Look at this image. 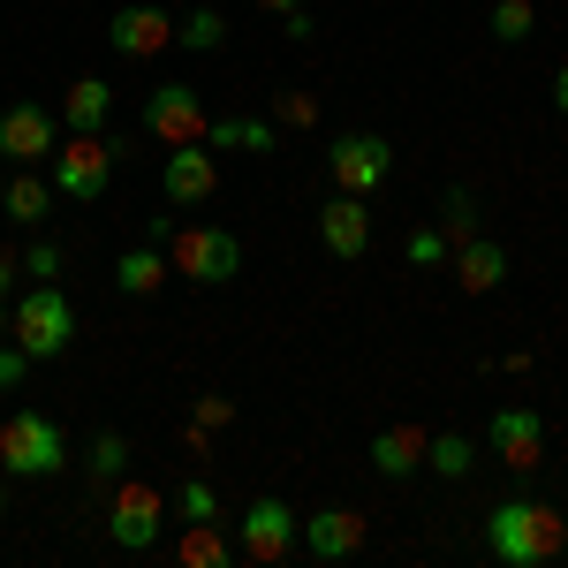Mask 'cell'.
<instances>
[{"mask_svg":"<svg viewBox=\"0 0 568 568\" xmlns=\"http://www.w3.org/2000/svg\"><path fill=\"white\" fill-rule=\"evenodd\" d=\"M296 546H304L311 561H349V554H364V508H311Z\"/></svg>","mask_w":568,"mask_h":568,"instance_id":"4fadbf2b","label":"cell"},{"mask_svg":"<svg viewBox=\"0 0 568 568\" xmlns=\"http://www.w3.org/2000/svg\"><path fill=\"white\" fill-rule=\"evenodd\" d=\"M530 23H538V8H530V0H500V8H493V39H500V45H524Z\"/></svg>","mask_w":568,"mask_h":568,"instance_id":"83f0119b","label":"cell"},{"mask_svg":"<svg viewBox=\"0 0 568 568\" xmlns=\"http://www.w3.org/2000/svg\"><path fill=\"white\" fill-rule=\"evenodd\" d=\"M175 45H190V53H220V45H227V16H220V8H190V16H175Z\"/></svg>","mask_w":568,"mask_h":568,"instance_id":"7402d4cb","label":"cell"},{"mask_svg":"<svg viewBox=\"0 0 568 568\" xmlns=\"http://www.w3.org/2000/svg\"><path fill=\"white\" fill-rule=\"evenodd\" d=\"M318 243H326L334 258H364V251H372V205H364L356 190H334V197L318 205Z\"/></svg>","mask_w":568,"mask_h":568,"instance_id":"5bb4252c","label":"cell"},{"mask_svg":"<svg viewBox=\"0 0 568 568\" xmlns=\"http://www.w3.org/2000/svg\"><path fill=\"white\" fill-rule=\"evenodd\" d=\"M53 144H61V114L39 106V99H16V106H0V160H53Z\"/></svg>","mask_w":568,"mask_h":568,"instance_id":"ba28073f","label":"cell"},{"mask_svg":"<svg viewBox=\"0 0 568 568\" xmlns=\"http://www.w3.org/2000/svg\"><path fill=\"white\" fill-rule=\"evenodd\" d=\"M554 106H561V114H568V69H561V77H554Z\"/></svg>","mask_w":568,"mask_h":568,"instance_id":"8d00e7d4","label":"cell"},{"mask_svg":"<svg viewBox=\"0 0 568 568\" xmlns=\"http://www.w3.org/2000/svg\"><path fill=\"white\" fill-rule=\"evenodd\" d=\"M61 243H31V251H23V258H16V273H31V281H61Z\"/></svg>","mask_w":568,"mask_h":568,"instance_id":"f546056e","label":"cell"},{"mask_svg":"<svg viewBox=\"0 0 568 568\" xmlns=\"http://www.w3.org/2000/svg\"><path fill=\"white\" fill-rule=\"evenodd\" d=\"M273 130H318V99L296 84H281L273 91Z\"/></svg>","mask_w":568,"mask_h":568,"instance_id":"d4e9b609","label":"cell"},{"mask_svg":"<svg viewBox=\"0 0 568 568\" xmlns=\"http://www.w3.org/2000/svg\"><path fill=\"white\" fill-rule=\"evenodd\" d=\"M8 288H16V258L0 251V296H8Z\"/></svg>","mask_w":568,"mask_h":568,"instance_id":"e575fe53","label":"cell"},{"mask_svg":"<svg viewBox=\"0 0 568 568\" xmlns=\"http://www.w3.org/2000/svg\"><path fill=\"white\" fill-rule=\"evenodd\" d=\"M175 508H182V524H213V516H220V500H213V485H205V478H190V485H182V500H175Z\"/></svg>","mask_w":568,"mask_h":568,"instance_id":"4dcf8cb0","label":"cell"},{"mask_svg":"<svg viewBox=\"0 0 568 568\" xmlns=\"http://www.w3.org/2000/svg\"><path fill=\"white\" fill-rule=\"evenodd\" d=\"M8 334L23 342L31 364L69 349V342H77V311H69V296H61V281H31V296L16 304V326H8Z\"/></svg>","mask_w":568,"mask_h":568,"instance_id":"3957f363","label":"cell"},{"mask_svg":"<svg viewBox=\"0 0 568 568\" xmlns=\"http://www.w3.org/2000/svg\"><path fill=\"white\" fill-rule=\"evenodd\" d=\"M425 463H433L439 478H470V463H478V439H470V433H433V439H425Z\"/></svg>","mask_w":568,"mask_h":568,"instance_id":"603a6c76","label":"cell"},{"mask_svg":"<svg viewBox=\"0 0 568 568\" xmlns=\"http://www.w3.org/2000/svg\"><path fill=\"white\" fill-rule=\"evenodd\" d=\"M168 251L160 243H136V251H122V265H114V281H122V296H160L168 288Z\"/></svg>","mask_w":568,"mask_h":568,"instance_id":"d6986e66","label":"cell"},{"mask_svg":"<svg viewBox=\"0 0 568 568\" xmlns=\"http://www.w3.org/2000/svg\"><path fill=\"white\" fill-rule=\"evenodd\" d=\"M455 281H463L470 296L500 288V281H508V251H500L493 235H470V243H455Z\"/></svg>","mask_w":568,"mask_h":568,"instance_id":"e0dca14e","label":"cell"},{"mask_svg":"<svg viewBox=\"0 0 568 568\" xmlns=\"http://www.w3.org/2000/svg\"><path fill=\"white\" fill-rule=\"evenodd\" d=\"M0 516H8V470H0Z\"/></svg>","mask_w":568,"mask_h":568,"instance_id":"f35d334b","label":"cell"},{"mask_svg":"<svg viewBox=\"0 0 568 568\" xmlns=\"http://www.w3.org/2000/svg\"><path fill=\"white\" fill-rule=\"evenodd\" d=\"M0 213L23 220V227H39V220L53 213V182H45V175H16L8 190H0Z\"/></svg>","mask_w":568,"mask_h":568,"instance_id":"44dd1931","label":"cell"},{"mask_svg":"<svg viewBox=\"0 0 568 568\" xmlns=\"http://www.w3.org/2000/svg\"><path fill=\"white\" fill-rule=\"evenodd\" d=\"M326 168H334V190H356V197H372L379 182L394 175V144L372 130H349L326 144Z\"/></svg>","mask_w":568,"mask_h":568,"instance_id":"8992f818","label":"cell"},{"mask_svg":"<svg viewBox=\"0 0 568 568\" xmlns=\"http://www.w3.org/2000/svg\"><path fill=\"white\" fill-rule=\"evenodd\" d=\"M168 265L182 281H197V288H220V281L243 273V235L235 227H175L168 235Z\"/></svg>","mask_w":568,"mask_h":568,"instance_id":"277c9868","label":"cell"},{"mask_svg":"<svg viewBox=\"0 0 568 568\" xmlns=\"http://www.w3.org/2000/svg\"><path fill=\"white\" fill-rule=\"evenodd\" d=\"M402 258H409V265H447V258H455V243H447L439 227H417V235L402 243Z\"/></svg>","mask_w":568,"mask_h":568,"instance_id":"f1b7e54d","label":"cell"},{"mask_svg":"<svg viewBox=\"0 0 568 568\" xmlns=\"http://www.w3.org/2000/svg\"><path fill=\"white\" fill-rule=\"evenodd\" d=\"M106 45H114L122 61H152V53H168V45H175V16H168V8H152V0H130V8H114Z\"/></svg>","mask_w":568,"mask_h":568,"instance_id":"8fae6325","label":"cell"},{"mask_svg":"<svg viewBox=\"0 0 568 568\" xmlns=\"http://www.w3.org/2000/svg\"><path fill=\"white\" fill-rule=\"evenodd\" d=\"M8 326H16V304H8V296H0V342H8Z\"/></svg>","mask_w":568,"mask_h":568,"instance_id":"74e56055","label":"cell"},{"mask_svg":"<svg viewBox=\"0 0 568 568\" xmlns=\"http://www.w3.org/2000/svg\"><path fill=\"white\" fill-rule=\"evenodd\" d=\"M227 417H235V402H220V394H205V402H197V425H205V433H213V425H227Z\"/></svg>","mask_w":568,"mask_h":568,"instance_id":"d6a6232c","label":"cell"},{"mask_svg":"<svg viewBox=\"0 0 568 568\" xmlns=\"http://www.w3.org/2000/svg\"><path fill=\"white\" fill-rule=\"evenodd\" d=\"M160 516H168V500H160L152 485L122 478V493L106 500V538L130 546V554H144V546H160Z\"/></svg>","mask_w":568,"mask_h":568,"instance_id":"9c48e42d","label":"cell"},{"mask_svg":"<svg viewBox=\"0 0 568 568\" xmlns=\"http://www.w3.org/2000/svg\"><path fill=\"white\" fill-rule=\"evenodd\" d=\"M205 144H227V152H273L281 130H273V114H227V122H205Z\"/></svg>","mask_w":568,"mask_h":568,"instance_id":"ffe728a7","label":"cell"},{"mask_svg":"<svg viewBox=\"0 0 568 568\" xmlns=\"http://www.w3.org/2000/svg\"><path fill=\"white\" fill-rule=\"evenodd\" d=\"M227 561V538H220L213 524H190L182 530V568H220Z\"/></svg>","mask_w":568,"mask_h":568,"instance_id":"484cf974","label":"cell"},{"mask_svg":"<svg viewBox=\"0 0 568 568\" xmlns=\"http://www.w3.org/2000/svg\"><path fill=\"white\" fill-rule=\"evenodd\" d=\"M53 197H77V205H99L106 197V182H114V144L106 136H69V144H53Z\"/></svg>","mask_w":568,"mask_h":568,"instance_id":"5b68a950","label":"cell"},{"mask_svg":"<svg viewBox=\"0 0 568 568\" xmlns=\"http://www.w3.org/2000/svg\"><path fill=\"white\" fill-rule=\"evenodd\" d=\"M84 463H91V478H99V485H114L122 470H130V439H122V433H99Z\"/></svg>","mask_w":568,"mask_h":568,"instance_id":"4316f807","label":"cell"},{"mask_svg":"<svg viewBox=\"0 0 568 568\" xmlns=\"http://www.w3.org/2000/svg\"><path fill=\"white\" fill-rule=\"evenodd\" d=\"M568 546V524L546 508V500H530V493H516V500H500L493 516H485V554L508 568H538L554 561Z\"/></svg>","mask_w":568,"mask_h":568,"instance_id":"6da1fadb","label":"cell"},{"mask_svg":"<svg viewBox=\"0 0 568 568\" xmlns=\"http://www.w3.org/2000/svg\"><path fill=\"white\" fill-rule=\"evenodd\" d=\"M160 190H168V205H205V197L220 190L213 144H175V152H168V168H160Z\"/></svg>","mask_w":568,"mask_h":568,"instance_id":"9a60e30c","label":"cell"},{"mask_svg":"<svg viewBox=\"0 0 568 568\" xmlns=\"http://www.w3.org/2000/svg\"><path fill=\"white\" fill-rule=\"evenodd\" d=\"M258 8H273V16H296V8H311V0H258Z\"/></svg>","mask_w":568,"mask_h":568,"instance_id":"d590c367","label":"cell"},{"mask_svg":"<svg viewBox=\"0 0 568 568\" xmlns=\"http://www.w3.org/2000/svg\"><path fill=\"white\" fill-rule=\"evenodd\" d=\"M439 235H447V243H470V235H478V197H470L463 182L439 197Z\"/></svg>","mask_w":568,"mask_h":568,"instance_id":"cb8c5ba5","label":"cell"},{"mask_svg":"<svg viewBox=\"0 0 568 568\" xmlns=\"http://www.w3.org/2000/svg\"><path fill=\"white\" fill-rule=\"evenodd\" d=\"M296 530H304V516L288 500H251L243 508V561H258V568L288 561L296 554Z\"/></svg>","mask_w":568,"mask_h":568,"instance_id":"30bf717a","label":"cell"},{"mask_svg":"<svg viewBox=\"0 0 568 568\" xmlns=\"http://www.w3.org/2000/svg\"><path fill=\"white\" fill-rule=\"evenodd\" d=\"M61 463H69V439H61L53 417H39V409L0 417V470L8 478H53Z\"/></svg>","mask_w":568,"mask_h":568,"instance_id":"7a4b0ae2","label":"cell"},{"mask_svg":"<svg viewBox=\"0 0 568 568\" xmlns=\"http://www.w3.org/2000/svg\"><path fill=\"white\" fill-rule=\"evenodd\" d=\"M372 470H379V478H409V470H425V433H417V425H387V433H372Z\"/></svg>","mask_w":568,"mask_h":568,"instance_id":"ac0fdd59","label":"cell"},{"mask_svg":"<svg viewBox=\"0 0 568 568\" xmlns=\"http://www.w3.org/2000/svg\"><path fill=\"white\" fill-rule=\"evenodd\" d=\"M205 99H197V84H152V99H144V130L160 136V144H205Z\"/></svg>","mask_w":568,"mask_h":568,"instance_id":"52a82bcc","label":"cell"},{"mask_svg":"<svg viewBox=\"0 0 568 568\" xmlns=\"http://www.w3.org/2000/svg\"><path fill=\"white\" fill-rule=\"evenodd\" d=\"M23 372H31V356H23V342L8 334V342H0V387H23Z\"/></svg>","mask_w":568,"mask_h":568,"instance_id":"1f68e13d","label":"cell"},{"mask_svg":"<svg viewBox=\"0 0 568 568\" xmlns=\"http://www.w3.org/2000/svg\"><path fill=\"white\" fill-rule=\"evenodd\" d=\"M485 447H500V463H508V470H538V463H546V417L524 409V402H508V409H493Z\"/></svg>","mask_w":568,"mask_h":568,"instance_id":"7c38bea8","label":"cell"},{"mask_svg":"<svg viewBox=\"0 0 568 568\" xmlns=\"http://www.w3.org/2000/svg\"><path fill=\"white\" fill-rule=\"evenodd\" d=\"M281 31H288V39L304 45V39H311V31H318V23H311V8H296V16H281Z\"/></svg>","mask_w":568,"mask_h":568,"instance_id":"836d02e7","label":"cell"},{"mask_svg":"<svg viewBox=\"0 0 568 568\" xmlns=\"http://www.w3.org/2000/svg\"><path fill=\"white\" fill-rule=\"evenodd\" d=\"M106 114H114V84L106 77H77L61 91V130L69 136H106Z\"/></svg>","mask_w":568,"mask_h":568,"instance_id":"2e32d148","label":"cell"}]
</instances>
